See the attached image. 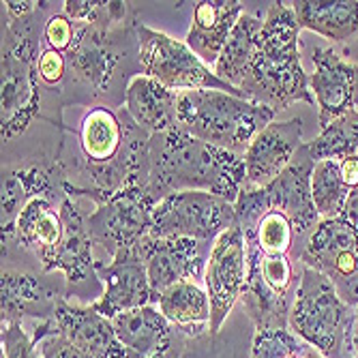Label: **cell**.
I'll use <instances>...</instances> for the list:
<instances>
[{
	"mask_svg": "<svg viewBox=\"0 0 358 358\" xmlns=\"http://www.w3.org/2000/svg\"><path fill=\"white\" fill-rule=\"evenodd\" d=\"M73 136L80 150V159L73 161V172L86 185L76 187L69 180L64 182V193L69 198H88L101 204L124 187L144 182L150 134L129 116L124 106H90L82 114Z\"/></svg>",
	"mask_w": 358,
	"mask_h": 358,
	"instance_id": "1",
	"label": "cell"
},
{
	"mask_svg": "<svg viewBox=\"0 0 358 358\" xmlns=\"http://www.w3.org/2000/svg\"><path fill=\"white\" fill-rule=\"evenodd\" d=\"M245 176L243 155L210 146L176 124L150 136L142 185L157 202L172 193L208 191L236 204Z\"/></svg>",
	"mask_w": 358,
	"mask_h": 358,
	"instance_id": "2",
	"label": "cell"
},
{
	"mask_svg": "<svg viewBox=\"0 0 358 358\" xmlns=\"http://www.w3.org/2000/svg\"><path fill=\"white\" fill-rule=\"evenodd\" d=\"M299 20L287 3H271L259 30L257 52L241 84L249 101L287 110L292 103H313L309 76L303 71L299 52Z\"/></svg>",
	"mask_w": 358,
	"mask_h": 358,
	"instance_id": "3",
	"label": "cell"
},
{
	"mask_svg": "<svg viewBox=\"0 0 358 358\" xmlns=\"http://www.w3.org/2000/svg\"><path fill=\"white\" fill-rule=\"evenodd\" d=\"M52 3H39L28 15L3 13V78H0V138L9 144L41 118L39 43Z\"/></svg>",
	"mask_w": 358,
	"mask_h": 358,
	"instance_id": "4",
	"label": "cell"
},
{
	"mask_svg": "<svg viewBox=\"0 0 358 358\" xmlns=\"http://www.w3.org/2000/svg\"><path fill=\"white\" fill-rule=\"evenodd\" d=\"M138 20L114 28L78 24V39L67 52L69 78L76 86L90 90L92 101L112 106L110 94L120 86L124 92L142 73L138 48Z\"/></svg>",
	"mask_w": 358,
	"mask_h": 358,
	"instance_id": "5",
	"label": "cell"
},
{
	"mask_svg": "<svg viewBox=\"0 0 358 358\" xmlns=\"http://www.w3.org/2000/svg\"><path fill=\"white\" fill-rule=\"evenodd\" d=\"M275 110L221 90L178 94L176 116L187 134L210 146L245 155L255 136L275 120Z\"/></svg>",
	"mask_w": 358,
	"mask_h": 358,
	"instance_id": "6",
	"label": "cell"
},
{
	"mask_svg": "<svg viewBox=\"0 0 358 358\" xmlns=\"http://www.w3.org/2000/svg\"><path fill=\"white\" fill-rule=\"evenodd\" d=\"M299 279L287 320L289 331L327 358H354L352 327L356 309L339 296L327 275L303 264Z\"/></svg>",
	"mask_w": 358,
	"mask_h": 358,
	"instance_id": "7",
	"label": "cell"
},
{
	"mask_svg": "<svg viewBox=\"0 0 358 358\" xmlns=\"http://www.w3.org/2000/svg\"><path fill=\"white\" fill-rule=\"evenodd\" d=\"M138 48H140V64L142 73L164 84L174 92L187 90H221L234 96H247L243 90L232 84L223 82L210 71L206 62L200 60L185 41H178L166 32L152 30L138 22Z\"/></svg>",
	"mask_w": 358,
	"mask_h": 358,
	"instance_id": "8",
	"label": "cell"
},
{
	"mask_svg": "<svg viewBox=\"0 0 358 358\" xmlns=\"http://www.w3.org/2000/svg\"><path fill=\"white\" fill-rule=\"evenodd\" d=\"M232 225H236L232 202L208 191H182L157 202L148 236L215 243Z\"/></svg>",
	"mask_w": 358,
	"mask_h": 358,
	"instance_id": "9",
	"label": "cell"
},
{
	"mask_svg": "<svg viewBox=\"0 0 358 358\" xmlns=\"http://www.w3.org/2000/svg\"><path fill=\"white\" fill-rule=\"evenodd\" d=\"M155 206L157 200L140 182L110 195L108 200L96 204L92 213H88L92 243L103 247L108 253H112V257L122 249L136 247L144 236L150 234Z\"/></svg>",
	"mask_w": 358,
	"mask_h": 358,
	"instance_id": "10",
	"label": "cell"
},
{
	"mask_svg": "<svg viewBox=\"0 0 358 358\" xmlns=\"http://www.w3.org/2000/svg\"><path fill=\"white\" fill-rule=\"evenodd\" d=\"M60 217L64 223V236L45 273H60L67 279V301L71 296L90 299L92 303L99 301L103 296V283L94 271V243L88 230V215L82 213L76 198L67 195L60 202Z\"/></svg>",
	"mask_w": 358,
	"mask_h": 358,
	"instance_id": "11",
	"label": "cell"
},
{
	"mask_svg": "<svg viewBox=\"0 0 358 358\" xmlns=\"http://www.w3.org/2000/svg\"><path fill=\"white\" fill-rule=\"evenodd\" d=\"M204 287L213 309L210 337H217L247 287V245L238 225H232L215 241L204 271Z\"/></svg>",
	"mask_w": 358,
	"mask_h": 358,
	"instance_id": "12",
	"label": "cell"
},
{
	"mask_svg": "<svg viewBox=\"0 0 358 358\" xmlns=\"http://www.w3.org/2000/svg\"><path fill=\"white\" fill-rule=\"evenodd\" d=\"M69 180L64 164L54 157L48 161H28L22 166L3 168V202H0V223H3V238L13 234V225L24 210V206L35 198H48L62 202L67 198L64 182Z\"/></svg>",
	"mask_w": 358,
	"mask_h": 358,
	"instance_id": "13",
	"label": "cell"
},
{
	"mask_svg": "<svg viewBox=\"0 0 358 358\" xmlns=\"http://www.w3.org/2000/svg\"><path fill=\"white\" fill-rule=\"evenodd\" d=\"M215 243L193 238H152L144 236L136 251L146 264L150 285L157 294L180 281H204L208 255Z\"/></svg>",
	"mask_w": 358,
	"mask_h": 358,
	"instance_id": "14",
	"label": "cell"
},
{
	"mask_svg": "<svg viewBox=\"0 0 358 358\" xmlns=\"http://www.w3.org/2000/svg\"><path fill=\"white\" fill-rule=\"evenodd\" d=\"M94 271L103 283V296L94 301L92 307L106 317L114 320L124 311L159 303V294L150 285L146 264L136 247L118 251L112 262H94Z\"/></svg>",
	"mask_w": 358,
	"mask_h": 358,
	"instance_id": "15",
	"label": "cell"
},
{
	"mask_svg": "<svg viewBox=\"0 0 358 358\" xmlns=\"http://www.w3.org/2000/svg\"><path fill=\"white\" fill-rule=\"evenodd\" d=\"M309 90L320 108V129L354 112L358 106V62L343 60L333 48H311Z\"/></svg>",
	"mask_w": 358,
	"mask_h": 358,
	"instance_id": "16",
	"label": "cell"
},
{
	"mask_svg": "<svg viewBox=\"0 0 358 358\" xmlns=\"http://www.w3.org/2000/svg\"><path fill=\"white\" fill-rule=\"evenodd\" d=\"M54 273H30L3 268L0 277V320L22 322L24 317L48 320L60 301L67 299V279L56 281Z\"/></svg>",
	"mask_w": 358,
	"mask_h": 358,
	"instance_id": "17",
	"label": "cell"
},
{
	"mask_svg": "<svg viewBox=\"0 0 358 358\" xmlns=\"http://www.w3.org/2000/svg\"><path fill=\"white\" fill-rule=\"evenodd\" d=\"M303 144L301 118H289L283 122L273 120L255 136V140L243 155L247 172L243 191L268 187L292 164V159L296 157Z\"/></svg>",
	"mask_w": 358,
	"mask_h": 358,
	"instance_id": "18",
	"label": "cell"
},
{
	"mask_svg": "<svg viewBox=\"0 0 358 358\" xmlns=\"http://www.w3.org/2000/svg\"><path fill=\"white\" fill-rule=\"evenodd\" d=\"M127 358H178L182 333L157 307L124 311L112 320Z\"/></svg>",
	"mask_w": 358,
	"mask_h": 358,
	"instance_id": "19",
	"label": "cell"
},
{
	"mask_svg": "<svg viewBox=\"0 0 358 358\" xmlns=\"http://www.w3.org/2000/svg\"><path fill=\"white\" fill-rule=\"evenodd\" d=\"M62 236L64 223L60 217V202L35 198L20 213L13 225V234L3 238V253L13 247L26 249L39 259V268L45 273L62 243Z\"/></svg>",
	"mask_w": 358,
	"mask_h": 358,
	"instance_id": "20",
	"label": "cell"
},
{
	"mask_svg": "<svg viewBox=\"0 0 358 358\" xmlns=\"http://www.w3.org/2000/svg\"><path fill=\"white\" fill-rule=\"evenodd\" d=\"M54 320L58 333L76 348L92 358H127V352L116 335L110 317L96 311L92 305H71L67 299L60 301Z\"/></svg>",
	"mask_w": 358,
	"mask_h": 358,
	"instance_id": "21",
	"label": "cell"
},
{
	"mask_svg": "<svg viewBox=\"0 0 358 358\" xmlns=\"http://www.w3.org/2000/svg\"><path fill=\"white\" fill-rule=\"evenodd\" d=\"M243 13L245 9L238 0H202V3H195L185 43L200 56L202 62H206L208 67L210 64L215 67Z\"/></svg>",
	"mask_w": 358,
	"mask_h": 358,
	"instance_id": "22",
	"label": "cell"
},
{
	"mask_svg": "<svg viewBox=\"0 0 358 358\" xmlns=\"http://www.w3.org/2000/svg\"><path fill=\"white\" fill-rule=\"evenodd\" d=\"M178 94L148 76H136L127 88L124 110L150 136L164 134L178 124Z\"/></svg>",
	"mask_w": 358,
	"mask_h": 358,
	"instance_id": "23",
	"label": "cell"
},
{
	"mask_svg": "<svg viewBox=\"0 0 358 358\" xmlns=\"http://www.w3.org/2000/svg\"><path fill=\"white\" fill-rule=\"evenodd\" d=\"M157 309L185 337H202L210 333V299L198 281H180L159 294Z\"/></svg>",
	"mask_w": 358,
	"mask_h": 358,
	"instance_id": "24",
	"label": "cell"
},
{
	"mask_svg": "<svg viewBox=\"0 0 358 358\" xmlns=\"http://www.w3.org/2000/svg\"><path fill=\"white\" fill-rule=\"evenodd\" d=\"M301 30L345 43L358 35V0H296L292 3Z\"/></svg>",
	"mask_w": 358,
	"mask_h": 358,
	"instance_id": "25",
	"label": "cell"
},
{
	"mask_svg": "<svg viewBox=\"0 0 358 358\" xmlns=\"http://www.w3.org/2000/svg\"><path fill=\"white\" fill-rule=\"evenodd\" d=\"M262 24H264V20H259L257 15L243 13L232 30L230 39H227L219 60L213 67L217 78H221L227 84H232L238 90H241V84L251 67L253 58H255Z\"/></svg>",
	"mask_w": 358,
	"mask_h": 358,
	"instance_id": "26",
	"label": "cell"
},
{
	"mask_svg": "<svg viewBox=\"0 0 358 358\" xmlns=\"http://www.w3.org/2000/svg\"><path fill=\"white\" fill-rule=\"evenodd\" d=\"M348 195L350 189L341 178L339 161L337 159L315 161V168L311 174V198L320 219L339 217L348 202Z\"/></svg>",
	"mask_w": 358,
	"mask_h": 358,
	"instance_id": "27",
	"label": "cell"
},
{
	"mask_svg": "<svg viewBox=\"0 0 358 358\" xmlns=\"http://www.w3.org/2000/svg\"><path fill=\"white\" fill-rule=\"evenodd\" d=\"M307 144L313 161L358 157V110L329 124L315 140Z\"/></svg>",
	"mask_w": 358,
	"mask_h": 358,
	"instance_id": "28",
	"label": "cell"
},
{
	"mask_svg": "<svg viewBox=\"0 0 358 358\" xmlns=\"http://www.w3.org/2000/svg\"><path fill=\"white\" fill-rule=\"evenodd\" d=\"M303 348L305 343H301L289 329L255 331L251 343V358H287L289 354L301 352Z\"/></svg>",
	"mask_w": 358,
	"mask_h": 358,
	"instance_id": "29",
	"label": "cell"
},
{
	"mask_svg": "<svg viewBox=\"0 0 358 358\" xmlns=\"http://www.w3.org/2000/svg\"><path fill=\"white\" fill-rule=\"evenodd\" d=\"M0 358H41L39 341L28 335L22 322H3L0 327Z\"/></svg>",
	"mask_w": 358,
	"mask_h": 358,
	"instance_id": "30",
	"label": "cell"
},
{
	"mask_svg": "<svg viewBox=\"0 0 358 358\" xmlns=\"http://www.w3.org/2000/svg\"><path fill=\"white\" fill-rule=\"evenodd\" d=\"M78 39V24L67 17L62 11L52 13L43 28V43L45 48H52L60 54H67Z\"/></svg>",
	"mask_w": 358,
	"mask_h": 358,
	"instance_id": "31",
	"label": "cell"
},
{
	"mask_svg": "<svg viewBox=\"0 0 358 358\" xmlns=\"http://www.w3.org/2000/svg\"><path fill=\"white\" fill-rule=\"evenodd\" d=\"M37 71H39V80L43 86L48 88H56L60 84H64V80L69 78V62H67V54H60L52 48H41L39 60H37Z\"/></svg>",
	"mask_w": 358,
	"mask_h": 358,
	"instance_id": "32",
	"label": "cell"
},
{
	"mask_svg": "<svg viewBox=\"0 0 358 358\" xmlns=\"http://www.w3.org/2000/svg\"><path fill=\"white\" fill-rule=\"evenodd\" d=\"M39 350H41V358H92L80 348H76L71 341L64 339L60 333L43 339Z\"/></svg>",
	"mask_w": 358,
	"mask_h": 358,
	"instance_id": "33",
	"label": "cell"
},
{
	"mask_svg": "<svg viewBox=\"0 0 358 358\" xmlns=\"http://www.w3.org/2000/svg\"><path fill=\"white\" fill-rule=\"evenodd\" d=\"M337 161H339V172H341L345 187L350 191L356 189L358 187V157H343Z\"/></svg>",
	"mask_w": 358,
	"mask_h": 358,
	"instance_id": "34",
	"label": "cell"
},
{
	"mask_svg": "<svg viewBox=\"0 0 358 358\" xmlns=\"http://www.w3.org/2000/svg\"><path fill=\"white\" fill-rule=\"evenodd\" d=\"M348 221H352L354 225H358V187L350 191L348 195V202L343 206V213H341Z\"/></svg>",
	"mask_w": 358,
	"mask_h": 358,
	"instance_id": "35",
	"label": "cell"
},
{
	"mask_svg": "<svg viewBox=\"0 0 358 358\" xmlns=\"http://www.w3.org/2000/svg\"><path fill=\"white\" fill-rule=\"evenodd\" d=\"M354 327H352V350H354V356L358 358V307H354Z\"/></svg>",
	"mask_w": 358,
	"mask_h": 358,
	"instance_id": "36",
	"label": "cell"
},
{
	"mask_svg": "<svg viewBox=\"0 0 358 358\" xmlns=\"http://www.w3.org/2000/svg\"><path fill=\"white\" fill-rule=\"evenodd\" d=\"M348 305L358 307V275H356V281H354L352 292H350V296H348Z\"/></svg>",
	"mask_w": 358,
	"mask_h": 358,
	"instance_id": "37",
	"label": "cell"
},
{
	"mask_svg": "<svg viewBox=\"0 0 358 358\" xmlns=\"http://www.w3.org/2000/svg\"><path fill=\"white\" fill-rule=\"evenodd\" d=\"M303 358H327V356H324L322 352H317L315 348H311V345H305Z\"/></svg>",
	"mask_w": 358,
	"mask_h": 358,
	"instance_id": "38",
	"label": "cell"
}]
</instances>
